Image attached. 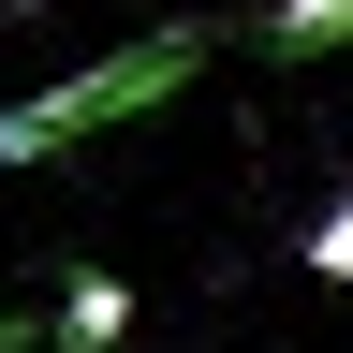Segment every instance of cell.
Returning a JSON list of instances; mask_svg holds the SVG:
<instances>
[{
    "label": "cell",
    "mask_w": 353,
    "mask_h": 353,
    "mask_svg": "<svg viewBox=\"0 0 353 353\" xmlns=\"http://www.w3.org/2000/svg\"><path fill=\"white\" fill-rule=\"evenodd\" d=\"M206 59H221V30H206V15H176V30H148V44H118V59H88V74H59V88H30V103H0V176H30V162L88 148V132H118V118L176 103Z\"/></svg>",
    "instance_id": "6da1fadb"
},
{
    "label": "cell",
    "mask_w": 353,
    "mask_h": 353,
    "mask_svg": "<svg viewBox=\"0 0 353 353\" xmlns=\"http://www.w3.org/2000/svg\"><path fill=\"white\" fill-rule=\"evenodd\" d=\"M0 353H44V324H30V309H0Z\"/></svg>",
    "instance_id": "5b68a950"
},
{
    "label": "cell",
    "mask_w": 353,
    "mask_h": 353,
    "mask_svg": "<svg viewBox=\"0 0 353 353\" xmlns=\"http://www.w3.org/2000/svg\"><path fill=\"white\" fill-rule=\"evenodd\" d=\"M44 339H59V353H118L132 339V280H118V265H74L59 309H44Z\"/></svg>",
    "instance_id": "7a4b0ae2"
},
{
    "label": "cell",
    "mask_w": 353,
    "mask_h": 353,
    "mask_svg": "<svg viewBox=\"0 0 353 353\" xmlns=\"http://www.w3.org/2000/svg\"><path fill=\"white\" fill-rule=\"evenodd\" d=\"M294 250H309V280H353V192H339L324 221H309V236H294Z\"/></svg>",
    "instance_id": "277c9868"
},
{
    "label": "cell",
    "mask_w": 353,
    "mask_h": 353,
    "mask_svg": "<svg viewBox=\"0 0 353 353\" xmlns=\"http://www.w3.org/2000/svg\"><path fill=\"white\" fill-rule=\"evenodd\" d=\"M250 44H265V59H324V44H353V0H280Z\"/></svg>",
    "instance_id": "3957f363"
}]
</instances>
